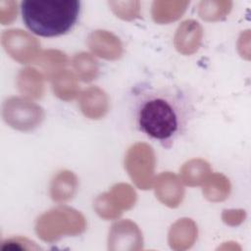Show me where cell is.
Instances as JSON below:
<instances>
[{"instance_id":"cell-8","label":"cell","mask_w":251,"mask_h":251,"mask_svg":"<svg viewBox=\"0 0 251 251\" xmlns=\"http://www.w3.org/2000/svg\"><path fill=\"white\" fill-rule=\"evenodd\" d=\"M188 5L189 1H154L152 17L157 23H170L181 17Z\"/></svg>"},{"instance_id":"cell-6","label":"cell","mask_w":251,"mask_h":251,"mask_svg":"<svg viewBox=\"0 0 251 251\" xmlns=\"http://www.w3.org/2000/svg\"><path fill=\"white\" fill-rule=\"evenodd\" d=\"M88 44L96 54L106 59H117L122 53L120 40L115 35L105 30L92 32L89 35Z\"/></svg>"},{"instance_id":"cell-12","label":"cell","mask_w":251,"mask_h":251,"mask_svg":"<svg viewBox=\"0 0 251 251\" xmlns=\"http://www.w3.org/2000/svg\"><path fill=\"white\" fill-rule=\"evenodd\" d=\"M232 7L231 1L205 0L198 5L199 16L206 21H217L226 17Z\"/></svg>"},{"instance_id":"cell-17","label":"cell","mask_w":251,"mask_h":251,"mask_svg":"<svg viewBox=\"0 0 251 251\" xmlns=\"http://www.w3.org/2000/svg\"><path fill=\"white\" fill-rule=\"evenodd\" d=\"M109 6L122 19L131 20L139 16V1H110Z\"/></svg>"},{"instance_id":"cell-7","label":"cell","mask_w":251,"mask_h":251,"mask_svg":"<svg viewBox=\"0 0 251 251\" xmlns=\"http://www.w3.org/2000/svg\"><path fill=\"white\" fill-rule=\"evenodd\" d=\"M202 36V29L199 24L193 20H187L183 22L176 35V46L178 51L189 54L194 52Z\"/></svg>"},{"instance_id":"cell-4","label":"cell","mask_w":251,"mask_h":251,"mask_svg":"<svg viewBox=\"0 0 251 251\" xmlns=\"http://www.w3.org/2000/svg\"><path fill=\"white\" fill-rule=\"evenodd\" d=\"M154 167V155L146 144L133 146L126 157V168L135 183L141 188H148L151 183Z\"/></svg>"},{"instance_id":"cell-19","label":"cell","mask_w":251,"mask_h":251,"mask_svg":"<svg viewBox=\"0 0 251 251\" xmlns=\"http://www.w3.org/2000/svg\"><path fill=\"white\" fill-rule=\"evenodd\" d=\"M0 15L3 25L12 22L17 15V2L15 1H0Z\"/></svg>"},{"instance_id":"cell-5","label":"cell","mask_w":251,"mask_h":251,"mask_svg":"<svg viewBox=\"0 0 251 251\" xmlns=\"http://www.w3.org/2000/svg\"><path fill=\"white\" fill-rule=\"evenodd\" d=\"M2 43L6 51L20 62H26L36 52L37 41L21 29L5 30Z\"/></svg>"},{"instance_id":"cell-10","label":"cell","mask_w":251,"mask_h":251,"mask_svg":"<svg viewBox=\"0 0 251 251\" xmlns=\"http://www.w3.org/2000/svg\"><path fill=\"white\" fill-rule=\"evenodd\" d=\"M108 103L105 93L98 88L86 90L81 98V109L86 116L92 119L102 117L107 111Z\"/></svg>"},{"instance_id":"cell-18","label":"cell","mask_w":251,"mask_h":251,"mask_svg":"<svg viewBox=\"0 0 251 251\" xmlns=\"http://www.w3.org/2000/svg\"><path fill=\"white\" fill-rule=\"evenodd\" d=\"M228 182L222 176H216L210 180L209 184L206 186L205 194L206 196L214 201L223 200L226 197L228 193Z\"/></svg>"},{"instance_id":"cell-3","label":"cell","mask_w":251,"mask_h":251,"mask_svg":"<svg viewBox=\"0 0 251 251\" xmlns=\"http://www.w3.org/2000/svg\"><path fill=\"white\" fill-rule=\"evenodd\" d=\"M3 117L11 126L21 130H29L40 124L43 112L39 106L14 97L4 103Z\"/></svg>"},{"instance_id":"cell-13","label":"cell","mask_w":251,"mask_h":251,"mask_svg":"<svg viewBox=\"0 0 251 251\" xmlns=\"http://www.w3.org/2000/svg\"><path fill=\"white\" fill-rule=\"evenodd\" d=\"M210 169L206 162L201 160H193L188 162L182 169V176L187 184H199L201 180L209 173Z\"/></svg>"},{"instance_id":"cell-2","label":"cell","mask_w":251,"mask_h":251,"mask_svg":"<svg viewBox=\"0 0 251 251\" xmlns=\"http://www.w3.org/2000/svg\"><path fill=\"white\" fill-rule=\"evenodd\" d=\"M23 21L33 33L43 37L59 36L75 25L80 2L77 0H25L21 4Z\"/></svg>"},{"instance_id":"cell-11","label":"cell","mask_w":251,"mask_h":251,"mask_svg":"<svg viewBox=\"0 0 251 251\" xmlns=\"http://www.w3.org/2000/svg\"><path fill=\"white\" fill-rule=\"evenodd\" d=\"M76 187L75 176L70 172H62L53 180L51 194L54 200H67L73 196Z\"/></svg>"},{"instance_id":"cell-1","label":"cell","mask_w":251,"mask_h":251,"mask_svg":"<svg viewBox=\"0 0 251 251\" xmlns=\"http://www.w3.org/2000/svg\"><path fill=\"white\" fill-rule=\"evenodd\" d=\"M130 110L134 127L169 149L186 132L193 105L178 86L141 84L131 93Z\"/></svg>"},{"instance_id":"cell-16","label":"cell","mask_w":251,"mask_h":251,"mask_svg":"<svg viewBox=\"0 0 251 251\" xmlns=\"http://www.w3.org/2000/svg\"><path fill=\"white\" fill-rule=\"evenodd\" d=\"M54 89L56 94L63 99L73 98L76 93V84L72 74H61L54 83Z\"/></svg>"},{"instance_id":"cell-15","label":"cell","mask_w":251,"mask_h":251,"mask_svg":"<svg viewBox=\"0 0 251 251\" xmlns=\"http://www.w3.org/2000/svg\"><path fill=\"white\" fill-rule=\"evenodd\" d=\"M74 66L83 80L89 81L96 76L97 64L88 54H79L74 59Z\"/></svg>"},{"instance_id":"cell-9","label":"cell","mask_w":251,"mask_h":251,"mask_svg":"<svg viewBox=\"0 0 251 251\" xmlns=\"http://www.w3.org/2000/svg\"><path fill=\"white\" fill-rule=\"evenodd\" d=\"M182 187L173 175H162L157 186L158 197L169 206H176L182 197Z\"/></svg>"},{"instance_id":"cell-14","label":"cell","mask_w":251,"mask_h":251,"mask_svg":"<svg viewBox=\"0 0 251 251\" xmlns=\"http://www.w3.org/2000/svg\"><path fill=\"white\" fill-rule=\"evenodd\" d=\"M19 86L25 94L37 97L41 93L40 76L33 70H25L20 74Z\"/></svg>"}]
</instances>
